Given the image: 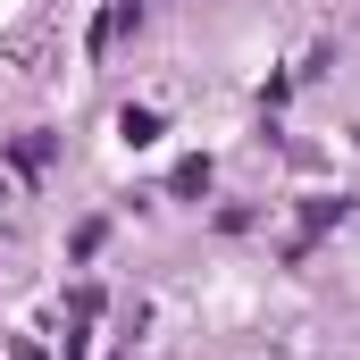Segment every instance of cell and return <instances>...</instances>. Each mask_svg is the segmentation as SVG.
Instances as JSON below:
<instances>
[{
  "mask_svg": "<svg viewBox=\"0 0 360 360\" xmlns=\"http://www.w3.org/2000/svg\"><path fill=\"white\" fill-rule=\"evenodd\" d=\"M117 134H126V143H160V117H151V109H126Z\"/></svg>",
  "mask_w": 360,
  "mask_h": 360,
  "instance_id": "6da1fadb",
  "label": "cell"
},
{
  "mask_svg": "<svg viewBox=\"0 0 360 360\" xmlns=\"http://www.w3.org/2000/svg\"><path fill=\"white\" fill-rule=\"evenodd\" d=\"M17 360H42V352H34V344H17Z\"/></svg>",
  "mask_w": 360,
  "mask_h": 360,
  "instance_id": "7a4b0ae2",
  "label": "cell"
}]
</instances>
